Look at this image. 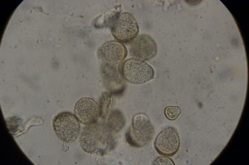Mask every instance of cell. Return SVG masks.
<instances>
[{
    "mask_svg": "<svg viewBox=\"0 0 249 165\" xmlns=\"http://www.w3.org/2000/svg\"><path fill=\"white\" fill-rule=\"evenodd\" d=\"M118 71L127 81L141 84L152 79L154 71L152 67L145 61L135 58L127 59L120 63Z\"/></svg>",
    "mask_w": 249,
    "mask_h": 165,
    "instance_id": "obj_1",
    "label": "cell"
},
{
    "mask_svg": "<svg viewBox=\"0 0 249 165\" xmlns=\"http://www.w3.org/2000/svg\"><path fill=\"white\" fill-rule=\"evenodd\" d=\"M139 29L135 17L126 12L122 13L116 17L111 28V33L117 41L125 44L130 43L137 37Z\"/></svg>",
    "mask_w": 249,
    "mask_h": 165,
    "instance_id": "obj_2",
    "label": "cell"
},
{
    "mask_svg": "<svg viewBox=\"0 0 249 165\" xmlns=\"http://www.w3.org/2000/svg\"><path fill=\"white\" fill-rule=\"evenodd\" d=\"M79 121L75 116L71 113L64 112L58 114L53 122L54 129L57 137L64 143L73 142L80 132Z\"/></svg>",
    "mask_w": 249,
    "mask_h": 165,
    "instance_id": "obj_3",
    "label": "cell"
},
{
    "mask_svg": "<svg viewBox=\"0 0 249 165\" xmlns=\"http://www.w3.org/2000/svg\"><path fill=\"white\" fill-rule=\"evenodd\" d=\"M180 140L177 131L174 128L167 127L157 137L154 146L157 152L165 157H171L175 155L180 147Z\"/></svg>",
    "mask_w": 249,
    "mask_h": 165,
    "instance_id": "obj_4",
    "label": "cell"
},
{
    "mask_svg": "<svg viewBox=\"0 0 249 165\" xmlns=\"http://www.w3.org/2000/svg\"><path fill=\"white\" fill-rule=\"evenodd\" d=\"M87 125L83 129L80 137L81 147L88 153L99 152L102 149L104 143L103 132L95 122Z\"/></svg>",
    "mask_w": 249,
    "mask_h": 165,
    "instance_id": "obj_5",
    "label": "cell"
},
{
    "mask_svg": "<svg viewBox=\"0 0 249 165\" xmlns=\"http://www.w3.org/2000/svg\"><path fill=\"white\" fill-rule=\"evenodd\" d=\"M99 58L107 64L114 65L120 63L128 53L126 46L115 40L107 41L102 44L97 51Z\"/></svg>",
    "mask_w": 249,
    "mask_h": 165,
    "instance_id": "obj_6",
    "label": "cell"
},
{
    "mask_svg": "<svg viewBox=\"0 0 249 165\" xmlns=\"http://www.w3.org/2000/svg\"><path fill=\"white\" fill-rule=\"evenodd\" d=\"M129 49L131 56L144 61L154 57L157 50L154 40L150 36L145 34L136 37L130 43Z\"/></svg>",
    "mask_w": 249,
    "mask_h": 165,
    "instance_id": "obj_7",
    "label": "cell"
},
{
    "mask_svg": "<svg viewBox=\"0 0 249 165\" xmlns=\"http://www.w3.org/2000/svg\"><path fill=\"white\" fill-rule=\"evenodd\" d=\"M74 112L79 121L87 125L95 122L100 114L97 103L93 99L88 97L81 98L76 102Z\"/></svg>",
    "mask_w": 249,
    "mask_h": 165,
    "instance_id": "obj_8",
    "label": "cell"
},
{
    "mask_svg": "<svg viewBox=\"0 0 249 165\" xmlns=\"http://www.w3.org/2000/svg\"><path fill=\"white\" fill-rule=\"evenodd\" d=\"M138 131L133 129L128 132L126 138L128 143L135 146L140 147L148 144L152 140L154 134L152 126L147 121Z\"/></svg>",
    "mask_w": 249,
    "mask_h": 165,
    "instance_id": "obj_9",
    "label": "cell"
},
{
    "mask_svg": "<svg viewBox=\"0 0 249 165\" xmlns=\"http://www.w3.org/2000/svg\"><path fill=\"white\" fill-rule=\"evenodd\" d=\"M179 108L178 107L168 106L165 109V114L169 119L173 120L176 119L180 113Z\"/></svg>",
    "mask_w": 249,
    "mask_h": 165,
    "instance_id": "obj_10",
    "label": "cell"
},
{
    "mask_svg": "<svg viewBox=\"0 0 249 165\" xmlns=\"http://www.w3.org/2000/svg\"><path fill=\"white\" fill-rule=\"evenodd\" d=\"M153 165H175L173 160L169 158L160 157L156 158L154 161Z\"/></svg>",
    "mask_w": 249,
    "mask_h": 165,
    "instance_id": "obj_11",
    "label": "cell"
}]
</instances>
